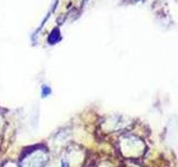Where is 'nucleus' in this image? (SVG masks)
I'll return each instance as SVG.
<instances>
[{"mask_svg": "<svg viewBox=\"0 0 178 167\" xmlns=\"http://www.w3.org/2000/svg\"><path fill=\"white\" fill-rule=\"evenodd\" d=\"M62 167H67V165H66V163H65V162H64V163H62Z\"/></svg>", "mask_w": 178, "mask_h": 167, "instance_id": "3", "label": "nucleus"}, {"mask_svg": "<svg viewBox=\"0 0 178 167\" xmlns=\"http://www.w3.org/2000/svg\"><path fill=\"white\" fill-rule=\"evenodd\" d=\"M59 39V31L58 29H54L52 34L49 36V44H55Z\"/></svg>", "mask_w": 178, "mask_h": 167, "instance_id": "1", "label": "nucleus"}, {"mask_svg": "<svg viewBox=\"0 0 178 167\" xmlns=\"http://www.w3.org/2000/svg\"><path fill=\"white\" fill-rule=\"evenodd\" d=\"M50 92H51V90H50V88H49L48 86H42L41 87V95L44 96V97H47Z\"/></svg>", "mask_w": 178, "mask_h": 167, "instance_id": "2", "label": "nucleus"}]
</instances>
